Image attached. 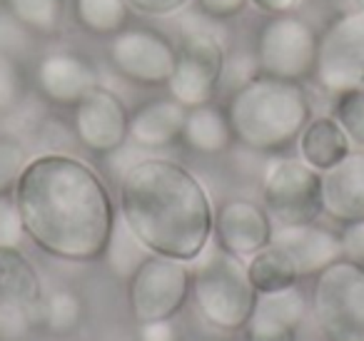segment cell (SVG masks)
Returning <instances> with one entry per match:
<instances>
[{
	"mask_svg": "<svg viewBox=\"0 0 364 341\" xmlns=\"http://www.w3.org/2000/svg\"><path fill=\"white\" fill-rule=\"evenodd\" d=\"M26 237L63 261H95L105 254L115 205L102 177L65 152L28 160L13 192Z\"/></svg>",
	"mask_w": 364,
	"mask_h": 341,
	"instance_id": "obj_1",
	"label": "cell"
},
{
	"mask_svg": "<svg viewBox=\"0 0 364 341\" xmlns=\"http://www.w3.org/2000/svg\"><path fill=\"white\" fill-rule=\"evenodd\" d=\"M117 212L152 254L190 264L213 239L215 207L210 195L180 162L147 157L127 167Z\"/></svg>",
	"mask_w": 364,
	"mask_h": 341,
	"instance_id": "obj_2",
	"label": "cell"
},
{
	"mask_svg": "<svg viewBox=\"0 0 364 341\" xmlns=\"http://www.w3.org/2000/svg\"><path fill=\"white\" fill-rule=\"evenodd\" d=\"M225 112L235 140L262 155H279L292 147L312 120V105L302 82L269 75H255L235 87Z\"/></svg>",
	"mask_w": 364,
	"mask_h": 341,
	"instance_id": "obj_3",
	"label": "cell"
},
{
	"mask_svg": "<svg viewBox=\"0 0 364 341\" xmlns=\"http://www.w3.org/2000/svg\"><path fill=\"white\" fill-rule=\"evenodd\" d=\"M190 264V296L205 324L228 334L242 331L257 301V289L250 281L245 259L225 251L223 247L208 244L203 254Z\"/></svg>",
	"mask_w": 364,
	"mask_h": 341,
	"instance_id": "obj_4",
	"label": "cell"
},
{
	"mask_svg": "<svg viewBox=\"0 0 364 341\" xmlns=\"http://www.w3.org/2000/svg\"><path fill=\"white\" fill-rule=\"evenodd\" d=\"M309 311L324 341H364V264L342 256L319 271Z\"/></svg>",
	"mask_w": 364,
	"mask_h": 341,
	"instance_id": "obj_5",
	"label": "cell"
},
{
	"mask_svg": "<svg viewBox=\"0 0 364 341\" xmlns=\"http://www.w3.org/2000/svg\"><path fill=\"white\" fill-rule=\"evenodd\" d=\"M319 33L307 21L282 13L262 23L255 43V63L259 75L304 82L314 75Z\"/></svg>",
	"mask_w": 364,
	"mask_h": 341,
	"instance_id": "obj_6",
	"label": "cell"
},
{
	"mask_svg": "<svg viewBox=\"0 0 364 341\" xmlns=\"http://www.w3.org/2000/svg\"><path fill=\"white\" fill-rule=\"evenodd\" d=\"M262 202L274 224H307L322 215V175L299 157H274L262 172Z\"/></svg>",
	"mask_w": 364,
	"mask_h": 341,
	"instance_id": "obj_7",
	"label": "cell"
},
{
	"mask_svg": "<svg viewBox=\"0 0 364 341\" xmlns=\"http://www.w3.org/2000/svg\"><path fill=\"white\" fill-rule=\"evenodd\" d=\"M193 271L188 261L150 254L127 279V304L135 321L175 319L190 299Z\"/></svg>",
	"mask_w": 364,
	"mask_h": 341,
	"instance_id": "obj_8",
	"label": "cell"
},
{
	"mask_svg": "<svg viewBox=\"0 0 364 341\" xmlns=\"http://www.w3.org/2000/svg\"><path fill=\"white\" fill-rule=\"evenodd\" d=\"M312 77L334 97L364 90V11L342 13L324 28Z\"/></svg>",
	"mask_w": 364,
	"mask_h": 341,
	"instance_id": "obj_9",
	"label": "cell"
},
{
	"mask_svg": "<svg viewBox=\"0 0 364 341\" xmlns=\"http://www.w3.org/2000/svg\"><path fill=\"white\" fill-rule=\"evenodd\" d=\"M225 50L218 38L208 33H190L177 48L175 70L167 80V92L182 107L208 105L223 82Z\"/></svg>",
	"mask_w": 364,
	"mask_h": 341,
	"instance_id": "obj_10",
	"label": "cell"
},
{
	"mask_svg": "<svg viewBox=\"0 0 364 341\" xmlns=\"http://www.w3.org/2000/svg\"><path fill=\"white\" fill-rule=\"evenodd\" d=\"M177 48L152 28H122L110 43V63L125 80L142 87L167 85Z\"/></svg>",
	"mask_w": 364,
	"mask_h": 341,
	"instance_id": "obj_11",
	"label": "cell"
},
{
	"mask_svg": "<svg viewBox=\"0 0 364 341\" xmlns=\"http://www.w3.org/2000/svg\"><path fill=\"white\" fill-rule=\"evenodd\" d=\"M73 135L95 155H112L130 140V110L115 92L97 85L73 107Z\"/></svg>",
	"mask_w": 364,
	"mask_h": 341,
	"instance_id": "obj_12",
	"label": "cell"
},
{
	"mask_svg": "<svg viewBox=\"0 0 364 341\" xmlns=\"http://www.w3.org/2000/svg\"><path fill=\"white\" fill-rule=\"evenodd\" d=\"M272 220L267 210L250 200H228L215 212L213 237L218 247L247 261L272 239Z\"/></svg>",
	"mask_w": 364,
	"mask_h": 341,
	"instance_id": "obj_13",
	"label": "cell"
},
{
	"mask_svg": "<svg viewBox=\"0 0 364 341\" xmlns=\"http://www.w3.org/2000/svg\"><path fill=\"white\" fill-rule=\"evenodd\" d=\"M309 314V299L297 284L257 294L245 324V341H294Z\"/></svg>",
	"mask_w": 364,
	"mask_h": 341,
	"instance_id": "obj_14",
	"label": "cell"
},
{
	"mask_svg": "<svg viewBox=\"0 0 364 341\" xmlns=\"http://www.w3.org/2000/svg\"><path fill=\"white\" fill-rule=\"evenodd\" d=\"M274 247L284 251L297 266L299 279L304 276H317L322 269L342 259V239L339 232L322 227L317 222H307V224H277L272 229Z\"/></svg>",
	"mask_w": 364,
	"mask_h": 341,
	"instance_id": "obj_15",
	"label": "cell"
},
{
	"mask_svg": "<svg viewBox=\"0 0 364 341\" xmlns=\"http://www.w3.org/2000/svg\"><path fill=\"white\" fill-rule=\"evenodd\" d=\"M36 85L46 100L60 107H75L87 92L95 90L97 72L82 55L70 50L48 53L36 65Z\"/></svg>",
	"mask_w": 364,
	"mask_h": 341,
	"instance_id": "obj_16",
	"label": "cell"
},
{
	"mask_svg": "<svg viewBox=\"0 0 364 341\" xmlns=\"http://www.w3.org/2000/svg\"><path fill=\"white\" fill-rule=\"evenodd\" d=\"M322 175V215L337 224L364 220V152L352 150Z\"/></svg>",
	"mask_w": 364,
	"mask_h": 341,
	"instance_id": "obj_17",
	"label": "cell"
},
{
	"mask_svg": "<svg viewBox=\"0 0 364 341\" xmlns=\"http://www.w3.org/2000/svg\"><path fill=\"white\" fill-rule=\"evenodd\" d=\"M188 107L172 97H155L130 112V142L142 150H162L182 140Z\"/></svg>",
	"mask_w": 364,
	"mask_h": 341,
	"instance_id": "obj_18",
	"label": "cell"
},
{
	"mask_svg": "<svg viewBox=\"0 0 364 341\" xmlns=\"http://www.w3.org/2000/svg\"><path fill=\"white\" fill-rule=\"evenodd\" d=\"M0 299L28 311L38 324L43 306V281L21 247H0Z\"/></svg>",
	"mask_w": 364,
	"mask_h": 341,
	"instance_id": "obj_19",
	"label": "cell"
},
{
	"mask_svg": "<svg viewBox=\"0 0 364 341\" xmlns=\"http://www.w3.org/2000/svg\"><path fill=\"white\" fill-rule=\"evenodd\" d=\"M294 145H297L299 160L317 172L329 170L352 152V142H349L347 132L332 115L312 117Z\"/></svg>",
	"mask_w": 364,
	"mask_h": 341,
	"instance_id": "obj_20",
	"label": "cell"
},
{
	"mask_svg": "<svg viewBox=\"0 0 364 341\" xmlns=\"http://www.w3.org/2000/svg\"><path fill=\"white\" fill-rule=\"evenodd\" d=\"M182 142L200 155H220V152L230 150L235 135L228 112L215 107L213 102L190 107L185 115V127H182Z\"/></svg>",
	"mask_w": 364,
	"mask_h": 341,
	"instance_id": "obj_21",
	"label": "cell"
},
{
	"mask_svg": "<svg viewBox=\"0 0 364 341\" xmlns=\"http://www.w3.org/2000/svg\"><path fill=\"white\" fill-rule=\"evenodd\" d=\"M245 264H247V276L255 289H257V294L287 289V286H294L299 281L297 266L272 242L264 249H259L257 254L250 256Z\"/></svg>",
	"mask_w": 364,
	"mask_h": 341,
	"instance_id": "obj_22",
	"label": "cell"
},
{
	"mask_svg": "<svg viewBox=\"0 0 364 341\" xmlns=\"http://www.w3.org/2000/svg\"><path fill=\"white\" fill-rule=\"evenodd\" d=\"M150 254L152 251L142 244L140 237L130 229V224H127L120 212H117L115 222H112V229H110V239H107V247H105V254H102L107 269H110L117 279L127 281L137 271V266Z\"/></svg>",
	"mask_w": 364,
	"mask_h": 341,
	"instance_id": "obj_23",
	"label": "cell"
},
{
	"mask_svg": "<svg viewBox=\"0 0 364 341\" xmlns=\"http://www.w3.org/2000/svg\"><path fill=\"white\" fill-rule=\"evenodd\" d=\"M73 16L90 36L112 38L127 28L130 6L127 0H73Z\"/></svg>",
	"mask_w": 364,
	"mask_h": 341,
	"instance_id": "obj_24",
	"label": "cell"
},
{
	"mask_svg": "<svg viewBox=\"0 0 364 341\" xmlns=\"http://www.w3.org/2000/svg\"><path fill=\"white\" fill-rule=\"evenodd\" d=\"M85 321V301L77 291L58 289L43 299L38 324L46 326L55 336H70Z\"/></svg>",
	"mask_w": 364,
	"mask_h": 341,
	"instance_id": "obj_25",
	"label": "cell"
},
{
	"mask_svg": "<svg viewBox=\"0 0 364 341\" xmlns=\"http://www.w3.org/2000/svg\"><path fill=\"white\" fill-rule=\"evenodd\" d=\"M6 11L38 36H55L65 18V0H3Z\"/></svg>",
	"mask_w": 364,
	"mask_h": 341,
	"instance_id": "obj_26",
	"label": "cell"
},
{
	"mask_svg": "<svg viewBox=\"0 0 364 341\" xmlns=\"http://www.w3.org/2000/svg\"><path fill=\"white\" fill-rule=\"evenodd\" d=\"M332 117L347 132L352 150L364 152V90H352L337 95Z\"/></svg>",
	"mask_w": 364,
	"mask_h": 341,
	"instance_id": "obj_27",
	"label": "cell"
},
{
	"mask_svg": "<svg viewBox=\"0 0 364 341\" xmlns=\"http://www.w3.org/2000/svg\"><path fill=\"white\" fill-rule=\"evenodd\" d=\"M26 95V72L18 55L0 50V112H8Z\"/></svg>",
	"mask_w": 364,
	"mask_h": 341,
	"instance_id": "obj_28",
	"label": "cell"
},
{
	"mask_svg": "<svg viewBox=\"0 0 364 341\" xmlns=\"http://www.w3.org/2000/svg\"><path fill=\"white\" fill-rule=\"evenodd\" d=\"M28 165V152L13 137H0V195H13Z\"/></svg>",
	"mask_w": 364,
	"mask_h": 341,
	"instance_id": "obj_29",
	"label": "cell"
},
{
	"mask_svg": "<svg viewBox=\"0 0 364 341\" xmlns=\"http://www.w3.org/2000/svg\"><path fill=\"white\" fill-rule=\"evenodd\" d=\"M26 229L13 195H0V247H21Z\"/></svg>",
	"mask_w": 364,
	"mask_h": 341,
	"instance_id": "obj_30",
	"label": "cell"
},
{
	"mask_svg": "<svg viewBox=\"0 0 364 341\" xmlns=\"http://www.w3.org/2000/svg\"><path fill=\"white\" fill-rule=\"evenodd\" d=\"M31 324H36V321H33V316L28 311L8 304L6 299H0V341L18 339L21 334H26V329Z\"/></svg>",
	"mask_w": 364,
	"mask_h": 341,
	"instance_id": "obj_31",
	"label": "cell"
},
{
	"mask_svg": "<svg viewBox=\"0 0 364 341\" xmlns=\"http://www.w3.org/2000/svg\"><path fill=\"white\" fill-rule=\"evenodd\" d=\"M339 239H342L344 256L352 259V261H359V264H364V220L342 224Z\"/></svg>",
	"mask_w": 364,
	"mask_h": 341,
	"instance_id": "obj_32",
	"label": "cell"
},
{
	"mask_svg": "<svg viewBox=\"0 0 364 341\" xmlns=\"http://www.w3.org/2000/svg\"><path fill=\"white\" fill-rule=\"evenodd\" d=\"M137 341H180V331L172 319L140 321L137 324Z\"/></svg>",
	"mask_w": 364,
	"mask_h": 341,
	"instance_id": "obj_33",
	"label": "cell"
},
{
	"mask_svg": "<svg viewBox=\"0 0 364 341\" xmlns=\"http://www.w3.org/2000/svg\"><path fill=\"white\" fill-rule=\"evenodd\" d=\"M250 0H198V8L213 21H228L235 18Z\"/></svg>",
	"mask_w": 364,
	"mask_h": 341,
	"instance_id": "obj_34",
	"label": "cell"
},
{
	"mask_svg": "<svg viewBox=\"0 0 364 341\" xmlns=\"http://www.w3.org/2000/svg\"><path fill=\"white\" fill-rule=\"evenodd\" d=\"M188 3L190 0H127L130 11H137L142 16H172Z\"/></svg>",
	"mask_w": 364,
	"mask_h": 341,
	"instance_id": "obj_35",
	"label": "cell"
},
{
	"mask_svg": "<svg viewBox=\"0 0 364 341\" xmlns=\"http://www.w3.org/2000/svg\"><path fill=\"white\" fill-rule=\"evenodd\" d=\"M252 6H257L262 13L269 16H282V13H292L299 6V0H250Z\"/></svg>",
	"mask_w": 364,
	"mask_h": 341,
	"instance_id": "obj_36",
	"label": "cell"
},
{
	"mask_svg": "<svg viewBox=\"0 0 364 341\" xmlns=\"http://www.w3.org/2000/svg\"><path fill=\"white\" fill-rule=\"evenodd\" d=\"M354 6H357V11H364V0H354Z\"/></svg>",
	"mask_w": 364,
	"mask_h": 341,
	"instance_id": "obj_37",
	"label": "cell"
},
{
	"mask_svg": "<svg viewBox=\"0 0 364 341\" xmlns=\"http://www.w3.org/2000/svg\"><path fill=\"white\" fill-rule=\"evenodd\" d=\"M294 341H319V339H299V336H297ZM322 341H324V339H322Z\"/></svg>",
	"mask_w": 364,
	"mask_h": 341,
	"instance_id": "obj_38",
	"label": "cell"
}]
</instances>
